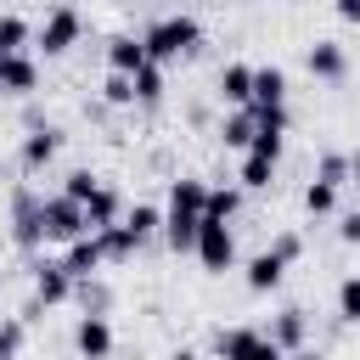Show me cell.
<instances>
[{"label": "cell", "instance_id": "obj_20", "mask_svg": "<svg viewBox=\"0 0 360 360\" xmlns=\"http://www.w3.org/2000/svg\"><path fill=\"white\" fill-rule=\"evenodd\" d=\"M270 343L276 349H298L304 343V309H281L276 326H270Z\"/></svg>", "mask_w": 360, "mask_h": 360}, {"label": "cell", "instance_id": "obj_7", "mask_svg": "<svg viewBox=\"0 0 360 360\" xmlns=\"http://www.w3.org/2000/svg\"><path fill=\"white\" fill-rule=\"evenodd\" d=\"M248 112H253V141H248V152H259V158H281L287 107H248Z\"/></svg>", "mask_w": 360, "mask_h": 360}, {"label": "cell", "instance_id": "obj_17", "mask_svg": "<svg viewBox=\"0 0 360 360\" xmlns=\"http://www.w3.org/2000/svg\"><path fill=\"white\" fill-rule=\"evenodd\" d=\"M84 225H90V231H101V225H118V197H112L107 186H96V191L84 197Z\"/></svg>", "mask_w": 360, "mask_h": 360}, {"label": "cell", "instance_id": "obj_5", "mask_svg": "<svg viewBox=\"0 0 360 360\" xmlns=\"http://www.w3.org/2000/svg\"><path fill=\"white\" fill-rule=\"evenodd\" d=\"M79 34H84V17H79L73 6H56V11L39 22L34 45H39L45 56H62V51H73V45H79Z\"/></svg>", "mask_w": 360, "mask_h": 360}, {"label": "cell", "instance_id": "obj_12", "mask_svg": "<svg viewBox=\"0 0 360 360\" xmlns=\"http://www.w3.org/2000/svg\"><path fill=\"white\" fill-rule=\"evenodd\" d=\"M34 84H39V68H34L22 51H11V56L0 62V90H6V96H28Z\"/></svg>", "mask_w": 360, "mask_h": 360}, {"label": "cell", "instance_id": "obj_22", "mask_svg": "<svg viewBox=\"0 0 360 360\" xmlns=\"http://www.w3.org/2000/svg\"><path fill=\"white\" fill-rule=\"evenodd\" d=\"M202 197H208L202 180H174V186H169V208H191V214H202Z\"/></svg>", "mask_w": 360, "mask_h": 360}, {"label": "cell", "instance_id": "obj_9", "mask_svg": "<svg viewBox=\"0 0 360 360\" xmlns=\"http://www.w3.org/2000/svg\"><path fill=\"white\" fill-rule=\"evenodd\" d=\"M287 253L281 248H264V253H253L248 259V292H276L281 287V276H287Z\"/></svg>", "mask_w": 360, "mask_h": 360}, {"label": "cell", "instance_id": "obj_8", "mask_svg": "<svg viewBox=\"0 0 360 360\" xmlns=\"http://www.w3.org/2000/svg\"><path fill=\"white\" fill-rule=\"evenodd\" d=\"M101 264H107V248H101V236H96V231L73 236V242H68V253H62V270H68L73 281H90Z\"/></svg>", "mask_w": 360, "mask_h": 360}, {"label": "cell", "instance_id": "obj_13", "mask_svg": "<svg viewBox=\"0 0 360 360\" xmlns=\"http://www.w3.org/2000/svg\"><path fill=\"white\" fill-rule=\"evenodd\" d=\"M197 225H202V214H191V208H169V214H163V242H169L174 253H186V248L197 242Z\"/></svg>", "mask_w": 360, "mask_h": 360}, {"label": "cell", "instance_id": "obj_33", "mask_svg": "<svg viewBox=\"0 0 360 360\" xmlns=\"http://www.w3.org/2000/svg\"><path fill=\"white\" fill-rule=\"evenodd\" d=\"M321 180L326 186H343L349 180V158H321Z\"/></svg>", "mask_w": 360, "mask_h": 360}, {"label": "cell", "instance_id": "obj_36", "mask_svg": "<svg viewBox=\"0 0 360 360\" xmlns=\"http://www.w3.org/2000/svg\"><path fill=\"white\" fill-rule=\"evenodd\" d=\"M349 180H354V186H360V158H354V163H349Z\"/></svg>", "mask_w": 360, "mask_h": 360}, {"label": "cell", "instance_id": "obj_19", "mask_svg": "<svg viewBox=\"0 0 360 360\" xmlns=\"http://www.w3.org/2000/svg\"><path fill=\"white\" fill-rule=\"evenodd\" d=\"M124 231H129L135 242H146V236H158V231H163V214H158L152 202H135V208L124 214Z\"/></svg>", "mask_w": 360, "mask_h": 360}, {"label": "cell", "instance_id": "obj_25", "mask_svg": "<svg viewBox=\"0 0 360 360\" xmlns=\"http://www.w3.org/2000/svg\"><path fill=\"white\" fill-rule=\"evenodd\" d=\"M338 315H343L349 326H360V276H343V281H338Z\"/></svg>", "mask_w": 360, "mask_h": 360}, {"label": "cell", "instance_id": "obj_10", "mask_svg": "<svg viewBox=\"0 0 360 360\" xmlns=\"http://www.w3.org/2000/svg\"><path fill=\"white\" fill-rule=\"evenodd\" d=\"M146 62H152V56H146V45H141L135 34H118V39H107V68H112V73H129V79H135Z\"/></svg>", "mask_w": 360, "mask_h": 360}, {"label": "cell", "instance_id": "obj_30", "mask_svg": "<svg viewBox=\"0 0 360 360\" xmlns=\"http://www.w3.org/2000/svg\"><path fill=\"white\" fill-rule=\"evenodd\" d=\"M101 96H107L112 107H129V101H135V79H129V73H107V84H101Z\"/></svg>", "mask_w": 360, "mask_h": 360}, {"label": "cell", "instance_id": "obj_37", "mask_svg": "<svg viewBox=\"0 0 360 360\" xmlns=\"http://www.w3.org/2000/svg\"><path fill=\"white\" fill-rule=\"evenodd\" d=\"M169 360H197V354H191V349H180V354H169Z\"/></svg>", "mask_w": 360, "mask_h": 360}, {"label": "cell", "instance_id": "obj_16", "mask_svg": "<svg viewBox=\"0 0 360 360\" xmlns=\"http://www.w3.org/2000/svg\"><path fill=\"white\" fill-rule=\"evenodd\" d=\"M343 68H349L343 45H332V39H315V45H309V73H315V79H343Z\"/></svg>", "mask_w": 360, "mask_h": 360}, {"label": "cell", "instance_id": "obj_6", "mask_svg": "<svg viewBox=\"0 0 360 360\" xmlns=\"http://www.w3.org/2000/svg\"><path fill=\"white\" fill-rule=\"evenodd\" d=\"M73 349H79V360H112V326H107L101 309H84V315H79Z\"/></svg>", "mask_w": 360, "mask_h": 360}, {"label": "cell", "instance_id": "obj_14", "mask_svg": "<svg viewBox=\"0 0 360 360\" xmlns=\"http://www.w3.org/2000/svg\"><path fill=\"white\" fill-rule=\"evenodd\" d=\"M219 101H231V107H248L253 101V68L248 62H231L219 73Z\"/></svg>", "mask_w": 360, "mask_h": 360}, {"label": "cell", "instance_id": "obj_27", "mask_svg": "<svg viewBox=\"0 0 360 360\" xmlns=\"http://www.w3.org/2000/svg\"><path fill=\"white\" fill-rule=\"evenodd\" d=\"M304 208H309V214H332V208H338V186L309 180V186H304Z\"/></svg>", "mask_w": 360, "mask_h": 360}, {"label": "cell", "instance_id": "obj_34", "mask_svg": "<svg viewBox=\"0 0 360 360\" xmlns=\"http://www.w3.org/2000/svg\"><path fill=\"white\" fill-rule=\"evenodd\" d=\"M338 236H343V242H360V214H343V225H338Z\"/></svg>", "mask_w": 360, "mask_h": 360}, {"label": "cell", "instance_id": "obj_31", "mask_svg": "<svg viewBox=\"0 0 360 360\" xmlns=\"http://www.w3.org/2000/svg\"><path fill=\"white\" fill-rule=\"evenodd\" d=\"M96 186H101V180H96V174H90V169H73V174H68V186H62V191H68V197H73V202H84V197H90V191H96Z\"/></svg>", "mask_w": 360, "mask_h": 360}, {"label": "cell", "instance_id": "obj_1", "mask_svg": "<svg viewBox=\"0 0 360 360\" xmlns=\"http://www.w3.org/2000/svg\"><path fill=\"white\" fill-rule=\"evenodd\" d=\"M141 45H146L152 62H180V56H191L202 45V28H197V17H158L141 34Z\"/></svg>", "mask_w": 360, "mask_h": 360}, {"label": "cell", "instance_id": "obj_15", "mask_svg": "<svg viewBox=\"0 0 360 360\" xmlns=\"http://www.w3.org/2000/svg\"><path fill=\"white\" fill-rule=\"evenodd\" d=\"M287 101V73L281 68H253V101L248 107H281Z\"/></svg>", "mask_w": 360, "mask_h": 360}, {"label": "cell", "instance_id": "obj_28", "mask_svg": "<svg viewBox=\"0 0 360 360\" xmlns=\"http://www.w3.org/2000/svg\"><path fill=\"white\" fill-rule=\"evenodd\" d=\"M225 146H236V152H248V141H253V112H236V118H225Z\"/></svg>", "mask_w": 360, "mask_h": 360}, {"label": "cell", "instance_id": "obj_4", "mask_svg": "<svg viewBox=\"0 0 360 360\" xmlns=\"http://www.w3.org/2000/svg\"><path fill=\"white\" fill-rule=\"evenodd\" d=\"M219 360H287V349L270 343V332H253V326H231L219 332Z\"/></svg>", "mask_w": 360, "mask_h": 360}, {"label": "cell", "instance_id": "obj_32", "mask_svg": "<svg viewBox=\"0 0 360 360\" xmlns=\"http://www.w3.org/2000/svg\"><path fill=\"white\" fill-rule=\"evenodd\" d=\"M22 349V321H0V360H17Z\"/></svg>", "mask_w": 360, "mask_h": 360}, {"label": "cell", "instance_id": "obj_26", "mask_svg": "<svg viewBox=\"0 0 360 360\" xmlns=\"http://www.w3.org/2000/svg\"><path fill=\"white\" fill-rule=\"evenodd\" d=\"M163 96V62H146L135 73V101H158Z\"/></svg>", "mask_w": 360, "mask_h": 360}, {"label": "cell", "instance_id": "obj_29", "mask_svg": "<svg viewBox=\"0 0 360 360\" xmlns=\"http://www.w3.org/2000/svg\"><path fill=\"white\" fill-rule=\"evenodd\" d=\"M28 39H34V28L22 17H0V51H22Z\"/></svg>", "mask_w": 360, "mask_h": 360}, {"label": "cell", "instance_id": "obj_23", "mask_svg": "<svg viewBox=\"0 0 360 360\" xmlns=\"http://www.w3.org/2000/svg\"><path fill=\"white\" fill-rule=\"evenodd\" d=\"M96 236H101V248H107V259H129V253L141 248V242H135V236L124 231V219H118V225H101Z\"/></svg>", "mask_w": 360, "mask_h": 360}, {"label": "cell", "instance_id": "obj_11", "mask_svg": "<svg viewBox=\"0 0 360 360\" xmlns=\"http://www.w3.org/2000/svg\"><path fill=\"white\" fill-rule=\"evenodd\" d=\"M68 292H73V276L62 270V264H39L34 270V298L51 309V304H68Z\"/></svg>", "mask_w": 360, "mask_h": 360}, {"label": "cell", "instance_id": "obj_2", "mask_svg": "<svg viewBox=\"0 0 360 360\" xmlns=\"http://www.w3.org/2000/svg\"><path fill=\"white\" fill-rule=\"evenodd\" d=\"M90 225H84V202H73L68 191L62 197H51V202H39V236L45 242H73V236H84Z\"/></svg>", "mask_w": 360, "mask_h": 360}, {"label": "cell", "instance_id": "obj_3", "mask_svg": "<svg viewBox=\"0 0 360 360\" xmlns=\"http://www.w3.org/2000/svg\"><path fill=\"white\" fill-rule=\"evenodd\" d=\"M191 253L202 259V270H231V259H236V236H231V225H225V219H208V214H202V225H197V242H191Z\"/></svg>", "mask_w": 360, "mask_h": 360}, {"label": "cell", "instance_id": "obj_21", "mask_svg": "<svg viewBox=\"0 0 360 360\" xmlns=\"http://www.w3.org/2000/svg\"><path fill=\"white\" fill-rule=\"evenodd\" d=\"M270 180H276V158H259V152H248V158H242V186H248V191H264Z\"/></svg>", "mask_w": 360, "mask_h": 360}, {"label": "cell", "instance_id": "obj_18", "mask_svg": "<svg viewBox=\"0 0 360 360\" xmlns=\"http://www.w3.org/2000/svg\"><path fill=\"white\" fill-rule=\"evenodd\" d=\"M56 146H62L56 129H34V135L22 141V163H28V169H45V163L56 158Z\"/></svg>", "mask_w": 360, "mask_h": 360}, {"label": "cell", "instance_id": "obj_35", "mask_svg": "<svg viewBox=\"0 0 360 360\" xmlns=\"http://www.w3.org/2000/svg\"><path fill=\"white\" fill-rule=\"evenodd\" d=\"M332 11H338V17H343V22H360V0H338V6H332Z\"/></svg>", "mask_w": 360, "mask_h": 360}, {"label": "cell", "instance_id": "obj_24", "mask_svg": "<svg viewBox=\"0 0 360 360\" xmlns=\"http://www.w3.org/2000/svg\"><path fill=\"white\" fill-rule=\"evenodd\" d=\"M236 208H242V191H231V186H219V191L202 197V214H208V219H231Z\"/></svg>", "mask_w": 360, "mask_h": 360}]
</instances>
